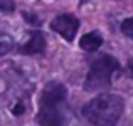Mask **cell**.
I'll return each mask as SVG.
<instances>
[{
    "label": "cell",
    "instance_id": "cell-1",
    "mask_svg": "<svg viewBox=\"0 0 133 126\" xmlns=\"http://www.w3.org/2000/svg\"><path fill=\"white\" fill-rule=\"evenodd\" d=\"M123 108L125 104L120 96L103 93L83 108V114L94 126H115L123 114Z\"/></svg>",
    "mask_w": 133,
    "mask_h": 126
},
{
    "label": "cell",
    "instance_id": "cell-2",
    "mask_svg": "<svg viewBox=\"0 0 133 126\" xmlns=\"http://www.w3.org/2000/svg\"><path fill=\"white\" fill-rule=\"evenodd\" d=\"M120 69L118 61L113 55H101L91 64L89 72L84 79V89L86 91H99L111 86V78Z\"/></svg>",
    "mask_w": 133,
    "mask_h": 126
},
{
    "label": "cell",
    "instance_id": "cell-3",
    "mask_svg": "<svg viewBox=\"0 0 133 126\" xmlns=\"http://www.w3.org/2000/svg\"><path fill=\"white\" fill-rule=\"evenodd\" d=\"M69 108L64 103H39L37 124L39 126H66L69 123Z\"/></svg>",
    "mask_w": 133,
    "mask_h": 126
},
{
    "label": "cell",
    "instance_id": "cell-4",
    "mask_svg": "<svg viewBox=\"0 0 133 126\" xmlns=\"http://www.w3.org/2000/svg\"><path fill=\"white\" fill-rule=\"evenodd\" d=\"M51 29L54 32H57L62 39H66L68 42H72L79 29V20L71 13H62V15H57L51 22Z\"/></svg>",
    "mask_w": 133,
    "mask_h": 126
},
{
    "label": "cell",
    "instance_id": "cell-5",
    "mask_svg": "<svg viewBox=\"0 0 133 126\" xmlns=\"http://www.w3.org/2000/svg\"><path fill=\"white\" fill-rule=\"evenodd\" d=\"M66 97H68V89L64 84L59 81H51L42 89L39 103H64Z\"/></svg>",
    "mask_w": 133,
    "mask_h": 126
},
{
    "label": "cell",
    "instance_id": "cell-6",
    "mask_svg": "<svg viewBox=\"0 0 133 126\" xmlns=\"http://www.w3.org/2000/svg\"><path fill=\"white\" fill-rule=\"evenodd\" d=\"M45 51V37L42 32H30L29 40L25 44L20 45L19 52L20 54H25V55H32V54H42Z\"/></svg>",
    "mask_w": 133,
    "mask_h": 126
},
{
    "label": "cell",
    "instance_id": "cell-7",
    "mask_svg": "<svg viewBox=\"0 0 133 126\" xmlns=\"http://www.w3.org/2000/svg\"><path fill=\"white\" fill-rule=\"evenodd\" d=\"M103 45V36H101L98 30H93V32H88L79 39V47L83 51L88 52H94Z\"/></svg>",
    "mask_w": 133,
    "mask_h": 126
},
{
    "label": "cell",
    "instance_id": "cell-8",
    "mask_svg": "<svg viewBox=\"0 0 133 126\" xmlns=\"http://www.w3.org/2000/svg\"><path fill=\"white\" fill-rule=\"evenodd\" d=\"M14 49V39L12 36H9L7 32H2L0 30V57L5 54H9Z\"/></svg>",
    "mask_w": 133,
    "mask_h": 126
},
{
    "label": "cell",
    "instance_id": "cell-9",
    "mask_svg": "<svg viewBox=\"0 0 133 126\" xmlns=\"http://www.w3.org/2000/svg\"><path fill=\"white\" fill-rule=\"evenodd\" d=\"M121 32L127 37H131L133 39V17H128L121 22Z\"/></svg>",
    "mask_w": 133,
    "mask_h": 126
},
{
    "label": "cell",
    "instance_id": "cell-10",
    "mask_svg": "<svg viewBox=\"0 0 133 126\" xmlns=\"http://www.w3.org/2000/svg\"><path fill=\"white\" fill-rule=\"evenodd\" d=\"M0 10L2 12H14L15 10V2L14 0H0Z\"/></svg>",
    "mask_w": 133,
    "mask_h": 126
},
{
    "label": "cell",
    "instance_id": "cell-11",
    "mask_svg": "<svg viewBox=\"0 0 133 126\" xmlns=\"http://www.w3.org/2000/svg\"><path fill=\"white\" fill-rule=\"evenodd\" d=\"M22 15H24V19H27V22L32 24V25H39V24H41V20H39L37 15H32V13H29V12H24Z\"/></svg>",
    "mask_w": 133,
    "mask_h": 126
}]
</instances>
